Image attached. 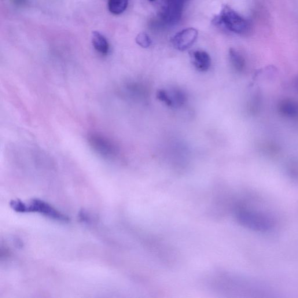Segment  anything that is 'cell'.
Segmentation results:
<instances>
[{"instance_id": "cell-2", "label": "cell", "mask_w": 298, "mask_h": 298, "mask_svg": "<svg viewBox=\"0 0 298 298\" xmlns=\"http://www.w3.org/2000/svg\"><path fill=\"white\" fill-rule=\"evenodd\" d=\"M11 207L15 211L20 213L36 212L56 220L67 221V216L59 212L56 209L41 200H34L29 204H25L21 201H13Z\"/></svg>"}, {"instance_id": "cell-12", "label": "cell", "mask_w": 298, "mask_h": 298, "mask_svg": "<svg viewBox=\"0 0 298 298\" xmlns=\"http://www.w3.org/2000/svg\"><path fill=\"white\" fill-rule=\"evenodd\" d=\"M156 97L159 101L164 103L165 105H167L169 107H173L172 103L171 101L170 96L166 90H159L157 91Z\"/></svg>"}, {"instance_id": "cell-9", "label": "cell", "mask_w": 298, "mask_h": 298, "mask_svg": "<svg viewBox=\"0 0 298 298\" xmlns=\"http://www.w3.org/2000/svg\"><path fill=\"white\" fill-rule=\"evenodd\" d=\"M229 57L232 65L238 72H242L245 68V60L242 55L234 49H230Z\"/></svg>"}, {"instance_id": "cell-4", "label": "cell", "mask_w": 298, "mask_h": 298, "mask_svg": "<svg viewBox=\"0 0 298 298\" xmlns=\"http://www.w3.org/2000/svg\"><path fill=\"white\" fill-rule=\"evenodd\" d=\"M185 0H164L160 17L165 23L174 24L181 18Z\"/></svg>"}, {"instance_id": "cell-3", "label": "cell", "mask_w": 298, "mask_h": 298, "mask_svg": "<svg viewBox=\"0 0 298 298\" xmlns=\"http://www.w3.org/2000/svg\"><path fill=\"white\" fill-rule=\"evenodd\" d=\"M89 145L95 152L105 157H113L118 153L117 146L113 142L100 134H92L89 135Z\"/></svg>"}, {"instance_id": "cell-8", "label": "cell", "mask_w": 298, "mask_h": 298, "mask_svg": "<svg viewBox=\"0 0 298 298\" xmlns=\"http://www.w3.org/2000/svg\"><path fill=\"white\" fill-rule=\"evenodd\" d=\"M278 111L283 116L295 118L298 116V104L290 99L282 101L278 105Z\"/></svg>"}, {"instance_id": "cell-1", "label": "cell", "mask_w": 298, "mask_h": 298, "mask_svg": "<svg viewBox=\"0 0 298 298\" xmlns=\"http://www.w3.org/2000/svg\"><path fill=\"white\" fill-rule=\"evenodd\" d=\"M213 23L222 25L228 30L238 34H245L250 28L248 21L228 6L223 7L220 14L214 18Z\"/></svg>"}, {"instance_id": "cell-14", "label": "cell", "mask_w": 298, "mask_h": 298, "mask_svg": "<svg viewBox=\"0 0 298 298\" xmlns=\"http://www.w3.org/2000/svg\"><path fill=\"white\" fill-rule=\"evenodd\" d=\"M150 2H154L156 1V0H149Z\"/></svg>"}, {"instance_id": "cell-5", "label": "cell", "mask_w": 298, "mask_h": 298, "mask_svg": "<svg viewBox=\"0 0 298 298\" xmlns=\"http://www.w3.org/2000/svg\"><path fill=\"white\" fill-rule=\"evenodd\" d=\"M198 32L196 29L189 28L183 29L173 36L171 42L175 49L185 51L192 46L196 41Z\"/></svg>"}, {"instance_id": "cell-11", "label": "cell", "mask_w": 298, "mask_h": 298, "mask_svg": "<svg viewBox=\"0 0 298 298\" xmlns=\"http://www.w3.org/2000/svg\"><path fill=\"white\" fill-rule=\"evenodd\" d=\"M136 42L140 46L145 48H148L152 44V40L150 39L149 36L146 33H140L136 38Z\"/></svg>"}, {"instance_id": "cell-13", "label": "cell", "mask_w": 298, "mask_h": 298, "mask_svg": "<svg viewBox=\"0 0 298 298\" xmlns=\"http://www.w3.org/2000/svg\"><path fill=\"white\" fill-rule=\"evenodd\" d=\"M293 87L298 92V77L294 80L293 82Z\"/></svg>"}, {"instance_id": "cell-7", "label": "cell", "mask_w": 298, "mask_h": 298, "mask_svg": "<svg viewBox=\"0 0 298 298\" xmlns=\"http://www.w3.org/2000/svg\"><path fill=\"white\" fill-rule=\"evenodd\" d=\"M92 45L95 51L102 56H108L110 52V46L108 40L101 33L94 31L91 35Z\"/></svg>"}, {"instance_id": "cell-6", "label": "cell", "mask_w": 298, "mask_h": 298, "mask_svg": "<svg viewBox=\"0 0 298 298\" xmlns=\"http://www.w3.org/2000/svg\"><path fill=\"white\" fill-rule=\"evenodd\" d=\"M193 64L198 71H207L211 67L212 60L209 54L203 50L194 51L191 53Z\"/></svg>"}, {"instance_id": "cell-10", "label": "cell", "mask_w": 298, "mask_h": 298, "mask_svg": "<svg viewBox=\"0 0 298 298\" xmlns=\"http://www.w3.org/2000/svg\"><path fill=\"white\" fill-rule=\"evenodd\" d=\"M128 0H108L109 12L114 15L123 14L127 9Z\"/></svg>"}]
</instances>
